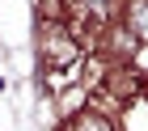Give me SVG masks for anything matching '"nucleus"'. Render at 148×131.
Here are the masks:
<instances>
[{"instance_id":"f257e3e1","label":"nucleus","mask_w":148,"mask_h":131,"mask_svg":"<svg viewBox=\"0 0 148 131\" xmlns=\"http://www.w3.org/2000/svg\"><path fill=\"white\" fill-rule=\"evenodd\" d=\"M123 25H127V38H136V43L148 47V0H127Z\"/></svg>"},{"instance_id":"f03ea898","label":"nucleus","mask_w":148,"mask_h":131,"mask_svg":"<svg viewBox=\"0 0 148 131\" xmlns=\"http://www.w3.org/2000/svg\"><path fill=\"white\" fill-rule=\"evenodd\" d=\"M68 131H114V127H110L106 114H97L93 106H85L80 114H72V119H68Z\"/></svg>"}]
</instances>
